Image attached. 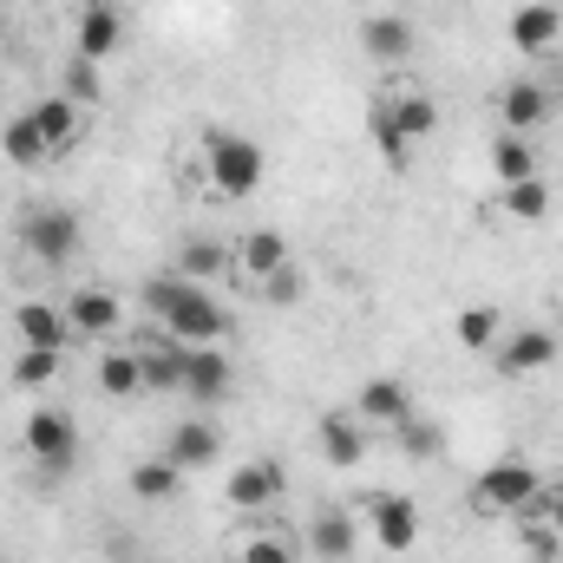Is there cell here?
Here are the masks:
<instances>
[{
    "instance_id": "1",
    "label": "cell",
    "mask_w": 563,
    "mask_h": 563,
    "mask_svg": "<svg viewBox=\"0 0 563 563\" xmlns=\"http://www.w3.org/2000/svg\"><path fill=\"white\" fill-rule=\"evenodd\" d=\"M144 308H151V321H157L164 334H177L184 347H217V341L230 334V314L203 295V282H184L177 269H164V276L144 282Z\"/></svg>"
},
{
    "instance_id": "2",
    "label": "cell",
    "mask_w": 563,
    "mask_h": 563,
    "mask_svg": "<svg viewBox=\"0 0 563 563\" xmlns=\"http://www.w3.org/2000/svg\"><path fill=\"white\" fill-rule=\"evenodd\" d=\"M538 498H544V478L525 459H492L472 478V511L478 518H538Z\"/></svg>"
},
{
    "instance_id": "3",
    "label": "cell",
    "mask_w": 563,
    "mask_h": 563,
    "mask_svg": "<svg viewBox=\"0 0 563 563\" xmlns=\"http://www.w3.org/2000/svg\"><path fill=\"white\" fill-rule=\"evenodd\" d=\"M263 170H269V157H263V144L243 139V132H210L203 139V177H210V197H250L256 184H263Z\"/></svg>"
},
{
    "instance_id": "4",
    "label": "cell",
    "mask_w": 563,
    "mask_h": 563,
    "mask_svg": "<svg viewBox=\"0 0 563 563\" xmlns=\"http://www.w3.org/2000/svg\"><path fill=\"white\" fill-rule=\"evenodd\" d=\"M20 445H26V459H33L46 478H66V472L79 465V420L59 413V407H40L33 420L20 426Z\"/></svg>"
},
{
    "instance_id": "5",
    "label": "cell",
    "mask_w": 563,
    "mask_h": 563,
    "mask_svg": "<svg viewBox=\"0 0 563 563\" xmlns=\"http://www.w3.org/2000/svg\"><path fill=\"white\" fill-rule=\"evenodd\" d=\"M20 250H26L40 269H66V263L79 256V217L59 210V203L26 210V217H20Z\"/></svg>"
},
{
    "instance_id": "6",
    "label": "cell",
    "mask_w": 563,
    "mask_h": 563,
    "mask_svg": "<svg viewBox=\"0 0 563 563\" xmlns=\"http://www.w3.org/2000/svg\"><path fill=\"white\" fill-rule=\"evenodd\" d=\"M184 394H190L197 407H223V400L236 394V361L223 354V341H217V347H190V361H184Z\"/></svg>"
},
{
    "instance_id": "7",
    "label": "cell",
    "mask_w": 563,
    "mask_h": 563,
    "mask_svg": "<svg viewBox=\"0 0 563 563\" xmlns=\"http://www.w3.org/2000/svg\"><path fill=\"white\" fill-rule=\"evenodd\" d=\"M558 361V334L551 328H518V334H498V374L505 380H531Z\"/></svg>"
},
{
    "instance_id": "8",
    "label": "cell",
    "mask_w": 563,
    "mask_h": 563,
    "mask_svg": "<svg viewBox=\"0 0 563 563\" xmlns=\"http://www.w3.org/2000/svg\"><path fill=\"white\" fill-rule=\"evenodd\" d=\"M230 269H236L243 282H256V288H263L269 276H282V269H288L282 230H243V236L230 243Z\"/></svg>"
},
{
    "instance_id": "9",
    "label": "cell",
    "mask_w": 563,
    "mask_h": 563,
    "mask_svg": "<svg viewBox=\"0 0 563 563\" xmlns=\"http://www.w3.org/2000/svg\"><path fill=\"white\" fill-rule=\"evenodd\" d=\"M119 46H125V13H119L112 0H92V7L79 13L73 53H79V59H92V66H106V59H112Z\"/></svg>"
},
{
    "instance_id": "10",
    "label": "cell",
    "mask_w": 563,
    "mask_h": 563,
    "mask_svg": "<svg viewBox=\"0 0 563 563\" xmlns=\"http://www.w3.org/2000/svg\"><path fill=\"white\" fill-rule=\"evenodd\" d=\"M361 53L374 59V66H407L413 59V20L407 13H367L361 20Z\"/></svg>"
},
{
    "instance_id": "11",
    "label": "cell",
    "mask_w": 563,
    "mask_h": 563,
    "mask_svg": "<svg viewBox=\"0 0 563 563\" xmlns=\"http://www.w3.org/2000/svg\"><path fill=\"white\" fill-rule=\"evenodd\" d=\"M184 361H190V347L177 341V334H144L139 347V367H144V394H184Z\"/></svg>"
},
{
    "instance_id": "12",
    "label": "cell",
    "mask_w": 563,
    "mask_h": 563,
    "mask_svg": "<svg viewBox=\"0 0 563 563\" xmlns=\"http://www.w3.org/2000/svg\"><path fill=\"white\" fill-rule=\"evenodd\" d=\"M66 321H73V341H106V334L125 328V308H119V295H106V288H73Z\"/></svg>"
},
{
    "instance_id": "13",
    "label": "cell",
    "mask_w": 563,
    "mask_h": 563,
    "mask_svg": "<svg viewBox=\"0 0 563 563\" xmlns=\"http://www.w3.org/2000/svg\"><path fill=\"white\" fill-rule=\"evenodd\" d=\"M217 452H223V432L210 420H177L170 426V439H164V459L190 478V472H203V465H217Z\"/></svg>"
},
{
    "instance_id": "14",
    "label": "cell",
    "mask_w": 563,
    "mask_h": 563,
    "mask_svg": "<svg viewBox=\"0 0 563 563\" xmlns=\"http://www.w3.org/2000/svg\"><path fill=\"white\" fill-rule=\"evenodd\" d=\"M13 334H20V347H53V354L73 347V321L53 301H20L13 308Z\"/></svg>"
},
{
    "instance_id": "15",
    "label": "cell",
    "mask_w": 563,
    "mask_h": 563,
    "mask_svg": "<svg viewBox=\"0 0 563 563\" xmlns=\"http://www.w3.org/2000/svg\"><path fill=\"white\" fill-rule=\"evenodd\" d=\"M223 498H230V511H269L282 498V459H250V465H236Z\"/></svg>"
},
{
    "instance_id": "16",
    "label": "cell",
    "mask_w": 563,
    "mask_h": 563,
    "mask_svg": "<svg viewBox=\"0 0 563 563\" xmlns=\"http://www.w3.org/2000/svg\"><path fill=\"white\" fill-rule=\"evenodd\" d=\"M558 40H563V13L551 0H525V7L511 13V46H518L525 59H544Z\"/></svg>"
},
{
    "instance_id": "17",
    "label": "cell",
    "mask_w": 563,
    "mask_h": 563,
    "mask_svg": "<svg viewBox=\"0 0 563 563\" xmlns=\"http://www.w3.org/2000/svg\"><path fill=\"white\" fill-rule=\"evenodd\" d=\"M544 119H551V92H544L538 79H511V86L498 92V125H505V132L531 139Z\"/></svg>"
},
{
    "instance_id": "18",
    "label": "cell",
    "mask_w": 563,
    "mask_h": 563,
    "mask_svg": "<svg viewBox=\"0 0 563 563\" xmlns=\"http://www.w3.org/2000/svg\"><path fill=\"white\" fill-rule=\"evenodd\" d=\"M374 544L380 551H394V558H407L413 544H420V505L413 498H374Z\"/></svg>"
},
{
    "instance_id": "19",
    "label": "cell",
    "mask_w": 563,
    "mask_h": 563,
    "mask_svg": "<svg viewBox=\"0 0 563 563\" xmlns=\"http://www.w3.org/2000/svg\"><path fill=\"white\" fill-rule=\"evenodd\" d=\"M361 420L380 426V432H394L400 420H413V394H407V380H400V374H374V380L361 387Z\"/></svg>"
},
{
    "instance_id": "20",
    "label": "cell",
    "mask_w": 563,
    "mask_h": 563,
    "mask_svg": "<svg viewBox=\"0 0 563 563\" xmlns=\"http://www.w3.org/2000/svg\"><path fill=\"white\" fill-rule=\"evenodd\" d=\"M314 439H321V459L334 465V472H354L361 459H367V420H347V413H328V420L314 426Z\"/></svg>"
},
{
    "instance_id": "21",
    "label": "cell",
    "mask_w": 563,
    "mask_h": 563,
    "mask_svg": "<svg viewBox=\"0 0 563 563\" xmlns=\"http://www.w3.org/2000/svg\"><path fill=\"white\" fill-rule=\"evenodd\" d=\"M354 544H361V525H354L347 511L321 505V511L308 518V551H314L321 563H347V558H354Z\"/></svg>"
},
{
    "instance_id": "22",
    "label": "cell",
    "mask_w": 563,
    "mask_h": 563,
    "mask_svg": "<svg viewBox=\"0 0 563 563\" xmlns=\"http://www.w3.org/2000/svg\"><path fill=\"white\" fill-rule=\"evenodd\" d=\"M33 125H40V139H46V157H59V151H73V144L86 139V112H79L66 92L40 99V106H33Z\"/></svg>"
},
{
    "instance_id": "23",
    "label": "cell",
    "mask_w": 563,
    "mask_h": 563,
    "mask_svg": "<svg viewBox=\"0 0 563 563\" xmlns=\"http://www.w3.org/2000/svg\"><path fill=\"white\" fill-rule=\"evenodd\" d=\"M492 210H498L505 223H544V217H551V184H544V177H525V184H498Z\"/></svg>"
},
{
    "instance_id": "24",
    "label": "cell",
    "mask_w": 563,
    "mask_h": 563,
    "mask_svg": "<svg viewBox=\"0 0 563 563\" xmlns=\"http://www.w3.org/2000/svg\"><path fill=\"white\" fill-rule=\"evenodd\" d=\"M498 334H505V314H498V308H485V301H472V308H459V314H452V341H459L465 354H492V347H498Z\"/></svg>"
},
{
    "instance_id": "25",
    "label": "cell",
    "mask_w": 563,
    "mask_h": 563,
    "mask_svg": "<svg viewBox=\"0 0 563 563\" xmlns=\"http://www.w3.org/2000/svg\"><path fill=\"white\" fill-rule=\"evenodd\" d=\"M125 492L139 498V505H170L177 492H184V472L157 452V459H144V465H132V478H125Z\"/></svg>"
},
{
    "instance_id": "26",
    "label": "cell",
    "mask_w": 563,
    "mask_h": 563,
    "mask_svg": "<svg viewBox=\"0 0 563 563\" xmlns=\"http://www.w3.org/2000/svg\"><path fill=\"white\" fill-rule=\"evenodd\" d=\"M99 394H106V400H132V394H144L139 347H106V354H99Z\"/></svg>"
},
{
    "instance_id": "27",
    "label": "cell",
    "mask_w": 563,
    "mask_h": 563,
    "mask_svg": "<svg viewBox=\"0 0 563 563\" xmlns=\"http://www.w3.org/2000/svg\"><path fill=\"white\" fill-rule=\"evenodd\" d=\"M525 177H544V170H538V151H531V139L498 132V139H492V184H525Z\"/></svg>"
},
{
    "instance_id": "28",
    "label": "cell",
    "mask_w": 563,
    "mask_h": 563,
    "mask_svg": "<svg viewBox=\"0 0 563 563\" xmlns=\"http://www.w3.org/2000/svg\"><path fill=\"white\" fill-rule=\"evenodd\" d=\"M177 276H184V282H217V276H230V243L190 236V243L177 250Z\"/></svg>"
},
{
    "instance_id": "29",
    "label": "cell",
    "mask_w": 563,
    "mask_h": 563,
    "mask_svg": "<svg viewBox=\"0 0 563 563\" xmlns=\"http://www.w3.org/2000/svg\"><path fill=\"white\" fill-rule=\"evenodd\" d=\"M387 112H394V125H400L413 144H426L432 132H439V99H426V92H394Z\"/></svg>"
},
{
    "instance_id": "30",
    "label": "cell",
    "mask_w": 563,
    "mask_h": 563,
    "mask_svg": "<svg viewBox=\"0 0 563 563\" xmlns=\"http://www.w3.org/2000/svg\"><path fill=\"white\" fill-rule=\"evenodd\" d=\"M59 367H66V354H53V347H20V354H13V387L46 394V387L59 380Z\"/></svg>"
},
{
    "instance_id": "31",
    "label": "cell",
    "mask_w": 563,
    "mask_h": 563,
    "mask_svg": "<svg viewBox=\"0 0 563 563\" xmlns=\"http://www.w3.org/2000/svg\"><path fill=\"white\" fill-rule=\"evenodd\" d=\"M367 139H374V151H380V157H387L394 170H407V164H413V139H407V132L394 125V112H387V99H380V106L367 112Z\"/></svg>"
},
{
    "instance_id": "32",
    "label": "cell",
    "mask_w": 563,
    "mask_h": 563,
    "mask_svg": "<svg viewBox=\"0 0 563 563\" xmlns=\"http://www.w3.org/2000/svg\"><path fill=\"white\" fill-rule=\"evenodd\" d=\"M0 151H7L13 164H46V139H40L33 112H13V119L0 125Z\"/></svg>"
},
{
    "instance_id": "33",
    "label": "cell",
    "mask_w": 563,
    "mask_h": 563,
    "mask_svg": "<svg viewBox=\"0 0 563 563\" xmlns=\"http://www.w3.org/2000/svg\"><path fill=\"white\" fill-rule=\"evenodd\" d=\"M295 558H301V544L288 531H250L236 544V563H295Z\"/></svg>"
},
{
    "instance_id": "34",
    "label": "cell",
    "mask_w": 563,
    "mask_h": 563,
    "mask_svg": "<svg viewBox=\"0 0 563 563\" xmlns=\"http://www.w3.org/2000/svg\"><path fill=\"white\" fill-rule=\"evenodd\" d=\"M518 544H525V558H531V563H558L563 558V531L551 525V518H525Z\"/></svg>"
},
{
    "instance_id": "35",
    "label": "cell",
    "mask_w": 563,
    "mask_h": 563,
    "mask_svg": "<svg viewBox=\"0 0 563 563\" xmlns=\"http://www.w3.org/2000/svg\"><path fill=\"white\" fill-rule=\"evenodd\" d=\"M99 92H106V86H99V66L73 53V59H66V99H73L79 112H92V106H99Z\"/></svg>"
},
{
    "instance_id": "36",
    "label": "cell",
    "mask_w": 563,
    "mask_h": 563,
    "mask_svg": "<svg viewBox=\"0 0 563 563\" xmlns=\"http://www.w3.org/2000/svg\"><path fill=\"white\" fill-rule=\"evenodd\" d=\"M394 439H400V452H407V459H439V452H445L439 426H426V420H400V426H394Z\"/></svg>"
},
{
    "instance_id": "37",
    "label": "cell",
    "mask_w": 563,
    "mask_h": 563,
    "mask_svg": "<svg viewBox=\"0 0 563 563\" xmlns=\"http://www.w3.org/2000/svg\"><path fill=\"white\" fill-rule=\"evenodd\" d=\"M263 295H269V301H276V308H295V301H301V269H295V263H288V269H282V276H269V282H263Z\"/></svg>"
},
{
    "instance_id": "38",
    "label": "cell",
    "mask_w": 563,
    "mask_h": 563,
    "mask_svg": "<svg viewBox=\"0 0 563 563\" xmlns=\"http://www.w3.org/2000/svg\"><path fill=\"white\" fill-rule=\"evenodd\" d=\"M538 518H551V525L563 531V478H558V485H544V498H538Z\"/></svg>"
},
{
    "instance_id": "39",
    "label": "cell",
    "mask_w": 563,
    "mask_h": 563,
    "mask_svg": "<svg viewBox=\"0 0 563 563\" xmlns=\"http://www.w3.org/2000/svg\"><path fill=\"white\" fill-rule=\"evenodd\" d=\"M0 563H13V558H0Z\"/></svg>"
}]
</instances>
